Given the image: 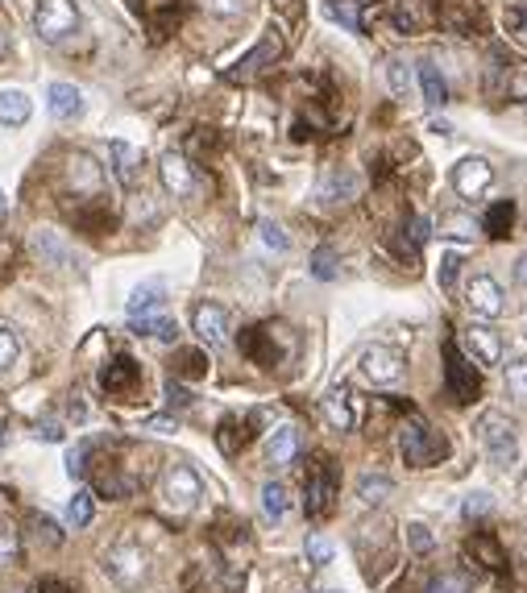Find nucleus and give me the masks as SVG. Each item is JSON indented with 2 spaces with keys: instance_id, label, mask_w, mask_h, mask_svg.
I'll use <instances>...</instances> for the list:
<instances>
[{
  "instance_id": "nucleus-1",
  "label": "nucleus",
  "mask_w": 527,
  "mask_h": 593,
  "mask_svg": "<svg viewBox=\"0 0 527 593\" xmlns=\"http://www.w3.org/2000/svg\"><path fill=\"white\" fill-rule=\"evenodd\" d=\"M399 453H403V461H407L411 469H432V465L445 461L453 448H449V436L436 432L432 423L407 419L403 428H399Z\"/></svg>"
},
{
  "instance_id": "nucleus-2",
  "label": "nucleus",
  "mask_w": 527,
  "mask_h": 593,
  "mask_svg": "<svg viewBox=\"0 0 527 593\" xmlns=\"http://www.w3.org/2000/svg\"><path fill=\"white\" fill-rule=\"evenodd\" d=\"M478 444L486 448V457L498 469L515 465V457H519V428H515V419H507L503 411H486L478 419Z\"/></svg>"
},
{
  "instance_id": "nucleus-3",
  "label": "nucleus",
  "mask_w": 527,
  "mask_h": 593,
  "mask_svg": "<svg viewBox=\"0 0 527 593\" xmlns=\"http://www.w3.org/2000/svg\"><path fill=\"white\" fill-rule=\"evenodd\" d=\"M204 498V482H200V473L191 469L187 461H175V465H166L162 473V506L166 511H175V515H187V511H196Z\"/></svg>"
},
{
  "instance_id": "nucleus-4",
  "label": "nucleus",
  "mask_w": 527,
  "mask_h": 593,
  "mask_svg": "<svg viewBox=\"0 0 527 593\" xmlns=\"http://www.w3.org/2000/svg\"><path fill=\"white\" fill-rule=\"evenodd\" d=\"M104 573L113 577L117 589H137L150 577V556L142 552V544L133 540H117L113 548L104 552Z\"/></svg>"
},
{
  "instance_id": "nucleus-5",
  "label": "nucleus",
  "mask_w": 527,
  "mask_h": 593,
  "mask_svg": "<svg viewBox=\"0 0 527 593\" xmlns=\"http://www.w3.org/2000/svg\"><path fill=\"white\" fill-rule=\"evenodd\" d=\"M445 394L457 403V407H465V403H474L478 394H482V374L474 370V361H469L461 349H457V341H449L445 345Z\"/></svg>"
},
{
  "instance_id": "nucleus-6",
  "label": "nucleus",
  "mask_w": 527,
  "mask_h": 593,
  "mask_svg": "<svg viewBox=\"0 0 527 593\" xmlns=\"http://www.w3.org/2000/svg\"><path fill=\"white\" fill-rule=\"evenodd\" d=\"M332 498H337V469L328 457H316L303 477V511L308 519H324L332 511Z\"/></svg>"
},
{
  "instance_id": "nucleus-7",
  "label": "nucleus",
  "mask_w": 527,
  "mask_h": 593,
  "mask_svg": "<svg viewBox=\"0 0 527 593\" xmlns=\"http://www.w3.org/2000/svg\"><path fill=\"white\" fill-rule=\"evenodd\" d=\"M79 5L75 0H38V9H34V30L38 38L46 42H59V38H71L79 30Z\"/></svg>"
},
{
  "instance_id": "nucleus-8",
  "label": "nucleus",
  "mask_w": 527,
  "mask_h": 593,
  "mask_svg": "<svg viewBox=\"0 0 527 593\" xmlns=\"http://www.w3.org/2000/svg\"><path fill=\"white\" fill-rule=\"evenodd\" d=\"M403 370H407V357L395 345H370L362 353V361H357V374H362L370 386H391L403 378Z\"/></svg>"
},
{
  "instance_id": "nucleus-9",
  "label": "nucleus",
  "mask_w": 527,
  "mask_h": 593,
  "mask_svg": "<svg viewBox=\"0 0 527 593\" xmlns=\"http://www.w3.org/2000/svg\"><path fill=\"white\" fill-rule=\"evenodd\" d=\"M465 307L474 316H482V320H498V316H503L507 312V295H503V287H498V278H490V274H474V278H469Z\"/></svg>"
},
{
  "instance_id": "nucleus-10",
  "label": "nucleus",
  "mask_w": 527,
  "mask_h": 593,
  "mask_svg": "<svg viewBox=\"0 0 527 593\" xmlns=\"http://www.w3.org/2000/svg\"><path fill=\"white\" fill-rule=\"evenodd\" d=\"M449 183H453V191L461 195V200H482V195L494 187V166L486 158H461L453 166Z\"/></svg>"
},
{
  "instance_id": "nucleus-11",
  "label": "nucleus",
  "mask_w": 527,
  "mask_h": 593,
  "mask_svg": "<svg viewBox=\"0 0 527 593\" xmlns=\"http://www.w3.org/2000/svg\"><path fill=\"white\" fill-rule=\"evenodd\" d=\"M158 175H162V187L175 195V200H191V195L200 191V175H196V166H191L183 154H162L158 158Z\"/></svg>"
},
{
  "instance_id": "nucleus-12",
  "label": "nucleus",
  "mask_w": 527,
  "mask_h": 593,
  "mask_svg": "<svg viewBox=\"0 0 527 593\" xmlns=\"http://www.w3.org/2000/svg\"><path fill=\"white\" fill-rule=\"evenodd\" d=\"M474 365H498L503 361V341H498V332L486 328V324H469L461 332V345H457Z\"/></svg>"
},
{
  "instance_id": "nucleus-13",
  "label": "nucleus",
  "mask_w": 527,
  "mask_h": 593,
  "mask_svg": "<svg viewBox=\"0 0 527 593\" xmlns=\"http://www.w3.org/2000/svg\"><path fill=\"white\" fill-rule=\"evenodd\" d=\"M279 54H283V38H279V30H266V34H262V42H258L254 50H249L237 67H229L225 75H229L233 83H241V79H254L258 71L274 67V59H279Z\"/></svg>"
},
{
  "instance_id": "nucleus-14",
  "label": "nucleus",
  "mask_w": 527,
  "mask_h": 593,
  "mask_svg": "<svg viewBox=\"0 0 527 593\" xmlns=\"http://www.w3.org/2000/svg\"><path fill=\"white\" fill-rule=\"evenodd\" d=\"M357 195H362V179H357V171H349V166H332V171H324V179L316 183L320 204H349Z\"/></svg>"
},
{
  "instance_id": "nucleus-15",
  "label": "nucleus",
  "mask_w": 527,
  "mask_h": 593,
  "mask_svg": "<svg viewBox=\"0 0 527 593\" xmlns=\"http://www.w3.org/2000/svg\"><path fill=\"white\" fill-rule=\"evenodd\" d=\"M191 332H196L204 345H225V336H229V312H225L220 303H212V299L196 303V312H191Z\"/></svg>"
},
{
  "instance_id": "nucleus-16",
  "label": "nucleus",
  "mask_w": 527,
  "mask_h": 593,
  "mask_svg": "<svg viewBox=\"0 0 527 593\" xmlns=\"http://www.w3.org/2000/svg\"><path fill=\"white\" fill-rule=\"evenodd\" d=\"M274 336H279V328L274 324H262V328H249L245 336H241V353L249 357V361H258V365H266V370H274V365L283 361V349L274 345Z\"/></svg>"
},
{
  "instance_id": "nucleus-17",
  "label": "nucleus",
  "mask_w": 527,
  "mask_h": 593,
  "mask_svg": "<svg viewBox=\"0 0 527 593\" xmlns=\"http://www.w3.org/2000/svg\"><path fill=\"white\" fill-rule=\"evenodd\" d=\"M320 411H324V423L332 432H353L357 428V411H353V394L345 386H332L324 399H320Z\"/></svg>"
},
{
  "instance_id": "nucleus-18",
  "label": "nucleus",
  "mask_w": 527,
  "mask_h": 593,
  "mask_svg": "<svg viewBox=\"0 0 527 593\" xmlns=\"http://www.w3.org/2000/svg\"><path fill=\"white\" fill-rule=\"evenodd\" d=\"M100 386L108 394H133L137 386H142V370H137V361L133 357H113L100 370Z\"/></svg>"
},
{
  "instance_id": "nucleus-19",
  "label": "nucleus",
  "mask_w": 527,
  "mask_h": 593,
  "mask_svg": "<svg viewBox=\"0 0 527 593\" xmlns=\"http://www.w3.org/2000/svg\"><path fill=\"white\" fill-rule=\"evenodd\" d=\"M295 457H299V428H295V423H279V428L270 432V440H266V461L274 469H283Z\"/></svg>"
},
{
  "instance_id": "nucleus-20",
  "label": "nucleus",
  "mask_w": 527,
  "mask_h": 593,
  "mask_svg": "<svg viewBox=\"0 0 527 593\" xmlns=\"http://www.w3.org/2000/svg\"><path fill=\"white\" fill-rule=\"evenodd\" d=\"M46 108H50L54 121H75L79 112H83V92L75 88V83H50Z\"/></svg>"
},
{
  "instance_id": "nucleus-21",
  "label": "nucleus",
  "mask_w": 527,
  "mask_h": 593,
  "mask_svg": "<svg viewBox=\"0 0 527 593\" xmlns=\"http://www.w3.org/2000/svg\"><path fill=\"white\" fill-rule=\"evenodd\" d=\"M469 552H474V560L486 564L490 573H507V552H503V544H498L494 531H474V535H469Z\"/></svg>"
},
{
  "instance_id": "nucleus-22",
  "label": "nucleus",
  "mask_w": 527,
  "mask_h": 593,
  "mask_svg": "<svg viewBox=\"0 0 527 593\" xmlns=\"http://www.w3.org/2000/svg\"><path fill=\"white\" fill-rule=\"evenodd\" d=\"M254 428V415H229L225 423H220V432H216V444H220V453H229V457H237L241 448L249 444V432Z\"/></svg>"
},
{
  "instance_id": "nucleus-23",
  "label": "nucleus",
  "mask_w": 527,
  "mask_h": 593,
  "mask_svg": "<svg viewBox=\"0 0 527 593\" xmlns=\"http://www.w3.org/2000/svg\"><path fill=\"white\" fill-rule=\"evenodd\" d=\"M108 154H113V166H117V179L121 183H137L142 175V150L133 146V141H108Z\"/></svg>"
},
{
  "instance_id": "nucleus-24",
  "label": "nucleus",
  "mask_w": 527,
  "mask_h": 593,
  "mask_svg": "<svg viewBox=\"0 0 527 593\" xmlns=\"http://www.w3.org/2000/svg\"><path fill=\"white\" fill-rule=\"evenodd\" d=\"M162 299H166V282H158V278H150V282H142L133 295H129V320H137V316H154L158 307H162Z\"/></svg>"
},
{
  "instance_id": "nucleus-25",
  "label": "nucleus",
  "mask_w": 527,
  "mask_h": 593,
  "mask_svg": "<svg viewBox=\"0 0 527 593\" xmlns=\"http://www.w3.org/2000/svg\"><path fill=\"white\" fill-rule=\"evenodd\" d=\"M71 183H75L79 195H100V187H104L100 166H96L88 154H75V158H71Z\"/></svg>"
},
{
  "instance_id": "nucleus-26",
  "label": "nucleus",
  "mask_w": 527,
  "mask_h": 593,
  "mask_svg": "<svg viewBox=\"0 0 527 593\" xmlns=\"http://www.w3.org/2000/svg\"><path fill=\"white\" fill-rule=\"evenodd\" d=\"M34 117V104H30V96H25V92H0V125H25V121H30Z\"/></svg>"
},
{
  "instance_id": "nucleus-27",
  "label": "nucleus",
  "mask_w": 527,
  "mask_h": 593,
  "mask_svg": "<svg viewBox=\"0 0 527 593\" xmlns=\"http://www.w3.org/2000/svg\"><path fill=\"white\" fill-rule=\"evenodd\" d=\"M129 328L137 332V336H154V341H162V345H171L175 336H179V324L171 320V316H137V320H129Z\"/></svg>"
},
{
  "instance_id": "nucleus-28",
  "label": "nucleus",
  "mask_w": 527,
  "mask_h": 593,
  "mask_svg": "<svg viewBox=\"0 0 527 593\" xmlns=\"http://www.w3.org/2000/svg\"><path fill=\"white\" fill-rule=\"evenodd\" d=\"M511 224H515V204H511V200H498V204L482 216V233L494 237V241H503V237H511Z\"/></svg>"
},
{
  "instance_id": "nucleus-29",
  "label": "nucleus",
  "mask_w": 527,
  "mask_h": 593,
  "mask_svg": "<svg viewBox=\"0 0 527 593\" xmlns=\"http://www.w3.org/2000/svg\"><path fill=\"white\" fill-rule=\"evenodd\" d=\"M391 490H395V482L386 473H362L357 477V498H362L366 506H382L386 498H391Z\"/></svg>"
},
{
  "instance_id": "nucleus-30",
  "label": "nucleus",
  "mask_w": 527,
  "mask_h": 593,
  "mask_svg": "<svg viewBox=\"0 0 527 593\" xmlns=\"http://www.w3.org/2000/svg\"><path fill=\"white\" fill-rule=\"evenodd\" d=\"M420 88H424L428 108H440L449 100V83H445V75H440V67H432V63H420Z\"/></svg>"
},
{
  "instance_id": "nucleus-31",
  "label": "nucleus",
  "mask_w": 527,
  "mask_h": 593,
  "mask_svg": "<svg viewBox=\"0 0 527 593\" xmlns=\"http://www.w3.org/2000/svg\"><path fill=\"white\" fill-rule=\"evenodd\" d=\"M424 593H474V581H469L461 569H440L428 577Z\"/></svg>"
},
{
  "instance_id": "nucleus-32",
  "label": "nucleus",
  "mask_w": 527,
  "mask_h": 593,
  "mask_svg": "<svg viewBox=\"0 0 527 593\" xmlns=\"http://www.w3.org/2000/svg\"><path fill=\"white\" fill-rule=\"evenodd\" d=\"M507 394L519 407H527V353L507 361Z\"/></svg>"
},
{
  "instance_id": "nucleus-33",
  "label": "nucleus",
  "mask_w": 527,
  "mask_h": 593,
  "mask_svg": "<svg viewBox=\"0 0 527 593\" xmlns=\"http://www.w3.org/2000/svg\"><path fill=\"white\" fill-rule=\"evenodd\" d=\"M17 560H21V531L9 519H0V569H13Z\"/></svg>"
},
{
  "instance_id": "nucleus-34",
  "label": "nucleus",
  "mask_w": 527,
  "mask_h": 593,
  "mask_svg": "<svg viewBox=\"0 0 527 593\" xmlns=\"http://www.w3.org/2000/svg\"><path fill=\"white\" fill-rule=\"evenodd\" d=\"M67 519H71L75 527H88V523L96 519V494H92V490L71 494V502H67Z\"/></svg>"
},
{
  "instance_id": "nucleus-35",
  "label": "nucleus",
  "mask_w": 527,
  "mask_h": 593,
  "mask_svg": "<svg viewBox=\"0 0 527 593\" xmlns=\"http://www.w3.org/2000/svg\"><path fill=\"white\" fill-rule=\"evenodd\" d=\"M208 374V357L200 349H179L175 353V378H204Z\"/></svg>"
},
{
  "instance_id": "nucleus-36",
  "label": "nucleus",
  "mask_w": 527,
  "mask_h": 593,
  "mask_svg": "<svg viewBox=\"0 0 527 593\" xmlns=\"http://www.w3.org/2000/svg\"><path fill=\"white\" fill-rule=\"evenodd\" d=\"M287 506H291V494H287L283 482H266V486H262V511H266L270 519H283Z\"/></svg>"
},
{
  "instance_id": "nucleus-37",
  "label": "nucleus",
  "mask_w": 527,
  "mask_h": 593,
  "mask_svg": "<svg viewBox=\"0 0 527 593\" xmlns=\"http://www.w3.org/2000/svg\"><path fill=\"white\" fill-rule=\"evenodd\" d=\"M341 258H337V249H328V245H320L316 253H312V274L320 278V282H332V278H337L341 270Z\"/></svg>"
},
{
  "instance_id": "nucleus-38",
  "label": "nucleus",
  "mask_w": 527,
  "mask_h": 593,
  "mask_svg": "<svg viewBox=\"0 0 527 593\" xmlns=\"http://www.w3.org/2000/svg\"><path fill=\"white\" fill-rule=\"evenodd\" d=\"M17 361H21V341H17V332L0 324V374L13 370Z\"/></svg>"
},
{
  "instance_id": "nucleus-39",
  "label": "nucleus",
  "mask_w": 527,
  "mask_h": 593,
  "mask_svg": "<svg viewBox=\"0 0 527 593\" xmlns=\"http://www.w3.org/2000/svg\"><path fill=\"white\" fill-rule=\"evenodd\" d=\"M258 237H262L274 253H287V249H291V237L283 233V224H274L270 216H262V220H258Z\"/></svg>"
},
{
  "instance_id": "nucleus-40",
  "label": "nucleus",
  "mask_w": 527,
  "mask_h": 593,
  "mask_svg": "<svg viewBox=\"0 0 527 593\" xmlns=\"http://www.w3.org/2000/svg\"><path fill=\"white\" fill-rule=\"evenodd\" d=\"M386 83H391L395 96H407L411 92V67L403 59H391V63H386Z\"/></svg>"
},
{
  "instance_id": "nucleus-41",
  "label": "nucleus",
  "mask_w": 527,
  "mask_h": 593,
  "mask_svg": "<svg viewBox=\"0 0 527 593\" xmlns=\"http://www.w3.org/2000/svg\"><path fill=\"white\" fill-rule=\"evenodd\" d=\"M457 274H461V253H445V258H440V270H436L440 291H453L457 287Z\"/></svg>"
},
{
  "instance_id": "nucleus-42",
  "label": "nucleus",
  "mask_w": 527,
  "mask_h": 593,
  "mask_svg": "<svg viewBox=\"0 0 527 593\" xmlns=\"http://www.w3.org/2000/svg\"><path fill=\"white\" fill-rule=\"evenodd\" d=\"M440 233H445V237H474V220L457 216V212H445V216H440Z\"/></svg>"
},
{
  "instance_id": "nucleus-43",
  "label": "nucleus",
  "mask_w": 527,
  "mask_h": 593,
  "mask_svg": "<svg viewBox=\"0 0 527 593\" xmlns=\"http://www.w3.org/2000/svg\"><path fill=\"white\" fill-rule=\"evenodd\" d=\"M303 552H308V560H312V564H328V560H332V544L324 540L320 531H312V535H308V544H303Z\"/></svg>"
},
{
  "instance_id": "nucleus-44",
  "label": "nucleus",
  "mask_w": 527,
  "mask_h": 593,
  "mask_svg": "<svg viewBox=\"0 0 527 593\" xmlns=\"http://www.w3.org/2000/svg\"><path fill=\"white\" fill-rule=\"evenodd\" d=\"M507 30H511L519 42H527V0H523V5H511V9H507Z\"/></svg>"
},
{
  "instance_id": "nucleus-45",
  "label": "nucleus",
  "mask_w": 527,
  "mask_h": 593,
  "mask_svg": "<svg viewBox=\"0 0 527 593\" xmlns=\"http://www.w3.org/2000/svg\"><path fill=\"white\" fill-rule=\"evenodd\" d=\"M407 544H411V552H432V535H428V527L424 523H407Z\"/></svg>"
},
{
  "instance_id": "nucleus-46",
  "label": "nucleus",
  "mask_w": 527,
  "mask_h": 593,
  "mask_svg": "<svg viewBox=\"0 0 527 593\" xmlns=\"http://www.w3.org/2000/svg\"><path fill=\"white\" fill-rule=\"evenodd\" d=\"M166 403H171V407H191L196 399H191V394L179 386V378H171V382H166Z\"/></svg>"
},
{
  "instance_id": "nucleus-47",
  "label": "nucleus",
  "mask_w": 527,
  "mask_h": 593,
  "mask_svg": "<svg viewBox=\"0 0 527 593\" xmlns=\"http://www.w3.org/2000/svg\"><path fill=\"white\" fill-rule=\"evenodd\" d=\"M490 506H494V502H490V494H482V490H478V494H469V498H465V515H486Z\"/></svg>"
},
{
  "instance_id": "nucleus-48",
  "label": "nucleus",
  "mask_w": 527,
  "mask_h": 593,
  "mask_svg": "<svg viewBox=\"0 0 527 593\" xmlns=\"http://www.w3.org/2000/svg\"><path fill=\"white\" fill-rule=\"evenodd\" d=\"M34 436H38V440H50V444H54V440H63L67 432H63V423H54V419H46V423H38V432H34Z\"/></svg>"
},
{
  "instance_id": "nucleus-49",
  "label": "nucleus",
  "mask_w": 527,
  "mask_h": 593,
  "mask_svg": "<svg viewBox=\"0 0 527 593\" xmlns=\"http://www.w3.org/2000/svg\"><path fill=\"white\" fill-rule=\"evenodd\" d=\"M30 519H34V523L42 527V540H46V544H63V531H59V527H54L50 519H42V515H30Z\"/></svg>"
},
{
  "instance_id": "nucleus-50",
  "label": "nucleus",
  "mask_w": 527,
  "mask_h": 593,
  "mask_svg": "<svg viewBox=\"0 0 527 593\" xmlns=\"http://www.w3.org/2000/svg\"><path fill=\"white\" fill-rule=\"evenodd\" d=\"M428 233H432V224H428L424 216H415V220H411V241H415V245H424Z\"/></svg>"
},
{
  "instance_id": "nucleus-51",
  "label": "nucleus",
  "mask_w": 527,
  "mask_h": 593,
  "mask_svg": "<svg viewBox=\"0 0 527 593\" xmlns=\"http://www.w3.org/2000/svg\"><path fill=\"white\" fill-rule=\"evenodd\" d=\"M204 5H208L212 13H225V17H233V13H241V0H204Z\"/></svg>"
},
{
  "instance_id": "nucleus-52",
  "label": "nucleus",
  "mask_w": 527,
  "mask_h": 593,
  "mask_svg": "<svg viewBox=\"0 0 527 593\" xmlns=\"http://www.w3.org/2000/svg\"><path fill=\"white\" fill-rule=\"evenodd\" d=\"M38 589H42V593H75L71 585H63V581H54V577H46V581H42Z\"/></svg>"
},
{
  "instance_id": "nucleus-53",
  "label": "nucleus",
  "mask_w": 527,
  "mask_h": 593,
  "mask_svg": "<svg viewBox=\"0 0 527 593\" xmlns=\"http://www.w3.org/2000/svg\"><path fill=\"white\" fill-rule=\"evenodd\" d=\"M515 282H519V287L527 291V253H523V258L515 262Z\"/></svg>"
},
{
  "instance_id": "nucleus-54",
  "label": "nucleus",
  "mask_w": 527,
  "mask_h": 593,
  "mask_svg": "<svg viewBox=\"0 0 527 593\" xmlns=\"http://www.w3.org/2000/svg\"><path fill=\"white\" fill-rule=\"evenodd\" d=\"M515 92H519V96H523V100H527V71H523V75H519V79H515Z\"/></svg>"
},
{
  "instance_id": "nucleus-55",
  "label": "nucleus",
  "mask_w": 527,
  "mask_h": 593,
  "mask_svg": "<svg viewBox=\"0 0 527 593\" xmlns=\"http://www.w3.org/2000/svg\"><path fill=\"white\" fill-rule=\"evenodd\" d=\"M9 216V200H5V191H0V220Z\"/></svg>"
},
{
  "instance_id": "nucleus-56",
  "label": "nucleus",
  "mask_w": 527,
  "mask_h": 593,
  "mask_svg": "<svg viewBox=\"0 0 527 593\" xmlns=\"http://www.w3.org/2000/svg\"><path fill=\"white\" fill-rule=\"evenodd\" d=\"M320 593H332V589H320Z\"/></svg>"
}]
</instances>
